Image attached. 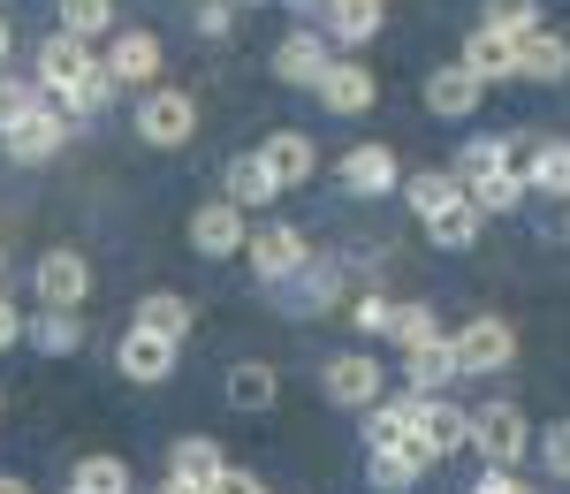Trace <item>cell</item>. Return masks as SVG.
<instances>
[{
  "instance_id": "cell-17",
  "label": "cell",
  "mask_w": 570,
  "mask_h": 494,
  "mask_svg": "<svg viewBox=\"0 0 570 494\" xmlns=\"http://www.w3.org/2000/svg\"><path fill=\"white\" fill-rule=\"evenodd\" d=\"M395 182H403V168H395L389 145H351V152H343V190H357V198H389Z\"/></svg>"
},
{
  "instance_id": "cell-7",
  "label": "cell",
  "mask_w": 570,
  "mask_h": 494,
  "mask_svg": "<svg viewBox=\"0 0 570 494\" xmlns=\"http://www.w3.org/2000/svg\"><path fill=\"white\" fill-rule=\"evenodd\" d=\"M434 464H441V456L426 449L419 434H403V442H389V449H373V456H365V480H373L381 494H403V487H419V480H426Z\"/></svg>"
},
{
  "instance_id": "cell-3",
  "label": "cell",
  "mask_w": 570,
  "mask_h": 494,
  "mask_svg": "<svg viewBox=\"0 0 570 494\" xmlns=\"http://www.w3.org/2000/svg\"><path fill=\"white\" fill-rule=\"evenodd\" d=\"M532 442H540V434H532V418L518 404H480L472 411V449H480L487 464H510V472H518L532 456Z\"/></svg>"
},
{
  "instance_id": "cell-53",
  "label": "cell",
  "mask_w": 570,
  "mask_h": 494,
  "mask_svg": "<svg viewBox=\"0 0 570 494\" xmlns=\"http://www.w3.org/2000/svg\"><path fill=\"white\" fill-rule=\"evenodd\" d=\"M69 494H85V487H69Z\"/></svg>"
},
{
  "instance_id": "cell-22",
  "label": "cell",
  "mask_w": 570,
  "mask_h": 494,
  "mask_svg": "<svg viewBox=\"0 0 570 494\" xmlns=\"http://www.w3.org/2000/svg\"><path fill=\"white\" fill-rule=\"evenodd\" d=\"M220 198H236L244 214H259L266 198H282V182L266 176V160H259V152H236V160H228V176H220Z\"/></svg>"
},
{
  "instance_id": "cell-41",
  "label": "cell",
  "mask_w": 570,
  "mask_h": 494,
  "mask_svg": "<svg viewBox=\"0 0 570 494\" xmlns=\"http://www.w3.org/2000/svg\"><path fill=\"white\" fill-rule=\"evenodd\" d=\"M540 456H548V472H556V480H570V418L540 434Z\"/></svg>"
},
{
  "instance_id": "cell-20",
  "label": "cell",
  "mask_w": 570,
  "mask_h": 494,
  "mask_svg": "<svg viewBox=\"0 0 570 494\" xmlns=\"http://www.w3.org/2000/svg\"><path fill=\"white\" fill-rule=\"evenodd\" d=\"M464 69H472L480 85H502V77H518V39H510V31H494V23H480V31L464 39Z\"/></svg>"
},
{
  "instance_id": "cell-29",
  "label": "cell",
  "mask_w": 570,
  "mask_h": 494,
  "mask_svg": "<svg viewBox=\"0 0 570 494\" xmlns=\"http://www.w3.org/2000/svg\"><path fill=\"white\" fill-rule=\"evenodd\" d=\"M419 426V396H381V404L365 411V449H389Z\"/></svg>"
},
{
  "instance_id": "cell-1",
  "label": "cell",
  "mask_w": 570,
  "mask_h": 494,
  "mask_svg": "<svg viewBox=\"0 0 570 494\" xmlns=\"http://www.w3.org/2000/svg\"><path fill=\"white\" fill-rule=\"evenodd\" d=\"M137 137L153 145V152H183L190 137H198V99L176 85H153L137 99Z\"/></svg>"
},
{
  "instance_id": "cell-42",
  "label": "cell",
  "mask_w": 570,
  "mask_h": 494,
  "mask_svg": "<svg viewBox=\"0 0 570 494\" xmlns=\"http://www.w3.org/2000/svg\"><path fill=\"white\" fill-rule=\"evenodd\" d=\"M206 494H266V480H259V472H244V464H220V480Z\"/></svg>"
},
{
  "instance_id": "cell-15",
  "label": "cell",
  "mask_w": 570,
  "mask_h": 494,
  "mask_svg": "<svg viewBox=\"0 0 570 494\" xmlns=\"http://www.w3.org/2000/svg\"><path fill=\"white\" fill-rule=\"evenodd\" d=\"M327 61H335V53H327V39H320V31H289V39L274 46V77H282V85H305V91H320Z\"/></svg>"
},
{
  "instance_id": "cell-12",
  "label": "cell",
  "mask_w": 570,
  "mask_h": 494,
  "mask_svg": "<svg viewBox=\"0 0 570 494\" xmlns=\"http://www.w3.org/2000/svg\"><path fill=\"white\" fill-rule=\"evenodd\" d=\"M259 160H266V176L282 182V190H297V182H312V176H320V145H312L305 130H266Z\"/></svg>"
},
{
  "instance_id": "cell-21",
  "label": "cell",
  "mask_w": 570,
  "mask_h": 494,
  "mask_svg": "<svg viewBox=\"0 0 570 494\" xmlns=\"http://www.w3.org/2000/svg\"><path fill=\"white\" fill-rule=\"evenodd\" d=\"M518 77H525V85H563L570 77V39L563 31H532V39H518Z\"/></svg>"
},
{
  "instance_id": "cell-18",
  "label": "cell",
  "mask_w": 570,
  "mask_h": 494,
  "mask_svg": "<svg viewBox=\"0 0 570 494\" xmlns=\"http://www.w3.org/2000/svg\"><path fill=\"white\" fill-rule=\"evenodd\" d=\"M411 434H419L434 456H456L464 442H472V411L441 404V396H419V426H411Z\"/></svg>"
},
{
  "instance_id": "cell-33",
  "label": "cell",
  "mask_w": 570,
  "mask_h": 494,
  "mask_svg": "<svg viewBox=\"0 0 570 494\" xmlns=\"http://www.w3.org/2000/svg\"><path fill=\"white\" fill-rule=\"evenodd\" d=\"M46 107V85L39 77H16V69H0V137L16 130L23 115H39Z\"/></svg>"
},
{
  "instance_id": "cell-2",
  "label": "cell",
  "mask_w": 570,
  "mask_h": 494,
  "mask_svg": "<svg viewBox=\"0 0 570 494\" xmlns=\"http://www.w3.org/2000/svg\"><path fill=\"white\" fill-rule=\"evenodd\" d=\"M244 259H252V274H259L266 289H289V281H297V274L312 267V244H305V228H289V221H266V228H252Z\"/></svg>"
},
{
  "instance_id": "cell-54",
  "label": "cell",
  "mask_w": 570,
  "mask_h": 494,
  "mask_svg": "<svg viewBox=\"0 0 570 494\" xmlns=\"http://www.w3.org/2000/svg\"><path fill=\"white\" fill-rule=\"evenodd\" d=\"M381 8H389V0H381Z\"/></svg>"
},
{
  "instance_id": "cell-4",
  "label": "cell",
  "mask_w": 570,
  "mask_h": 494,
  "mask_svg": "<svg viewBox=\"0 0 570 494\" xmlns=\"http://www.w3.org/2000/svg\"><path fill=\"white\" fill-rule=\"evenodd\" d=\"M320 388H327V404H343V411H373L389 396V365L373 350H343V358H327Z\"/></svg>"
},
{
  "instance_id": "cell-8",
  "label": "cell",
  "mask_w": 570,
  "mask_h": 494,
  "mask_svg": "<svg viewBox=\"0 0 570 494\" xmlns=\"http://www.w3.org/2000/svg\"><path fill=\"white\" fill-rule=\"evenodd\" d=\"M69 130H77V122H69L61 107H39V115H23L16 130L0 137V152H8V160H23V168H39V160H53V152L69 145Z\"/></svg>"
},
{
  "instance_id": "cell-30",
  "label": "cell",
  "mask_w": 570,
  "mask_h": 494,
  "mask_svg": "<svg viewBox=\"0 0 570 494\" xmlns=\"http://www.w3.org/2000/svg\"><path fill=\"white\" fill-rule=\"evenodd\" d=\"M403 198H411V214H419V221H434V214H449V206L464 198V182L441 176V168H419V176H403Z\"/></svg>"
},
{
  "instance_id": "cell-23",
  "label": "cell",
  "mask_w": 570,
  "mask_h": 494,
  "mask_svg": "<svg viewBox=\"0 0 570 494\" xmlns=\"http://www.w3.org/2000/svg\"><path fill=\"white\" fill-rule=\"evenodd\" d=\"M381 23H389V8H381V0H327V39L373 46V39H381Z\"/></svg>"
},
{
  "instance_id": "cell-25",
  "label": "cell",
  "mask_w": 570,
  "mask_h": 494,
  "mask_svg": "<svg viewBox=\"0 0 570 494\" xmlns=\"http://www.w3.org/2000/svg\"><path fill=\"white\" fill-rule=\"evenodd\" d=\"M115 69H107V53H99V61H91L85 77H77V85L61 91V99H53V107H61V115H69V122H85V115H99V107H107V99H115Z\"/></svg>"
},
{
  "instance_id": "cell-16",
  "label": "cell",
  "mask_w": 570,
  "mask_h": 494,
  "mask_svg": "<svg viewBox=\"0 0 570 494\" xmlns=\"http://www.w3.org/2000/svg\"><path fill=\"white\" fill-rule=\"evenodd\" d=\"M480 99H487V85L464 69V61H449V69H434L426 77V107H434L441 122H464V115H480Z\"/></svg>"
},
{
  "instance_id": "cell-38",
  "label": "cell",
  "mask_w": 570,
  "mask_h": 494,
  "mask_svg": "<svg viewBox=\"0 0 570 494\" xmlns=\"http://www.w3.org/2000/svg\"><path fill=\"white\" fill-rule=\"evenodd\" d=\"M487 8H494L487 23L510 31V39H532V31H540V0H487Z\"/></svg>"
},
{
  "instance_id": "cell-27",
  "label": "cell",
  "mask_w": 570,
  "mask_h": 494,
  "mask_svg": "<svg viewBox=\"0 0 570 494\" xmlns=\"http://www.w3.org/2000/svg\"><path fill=\"white\" fill-rule=\"evenodd\" d=\"M525 182H532V190H548V198H563V206H570V145H563V137H540V145H532V160H525Z\"/></svg>"
},
{
  "instance_id": "cell-34",
  "label": "cell",
  "mask_w": 570,
  "mask_h": 494,
  "mask_svg": "<svg viewBox=\"0 0 570 494\" xmlns=\"http://www.w3.org/2000/svg\"><path fill=\"white\" fill-rule=\"evenodd\" d=\"M274 396H282V381L266 365H236L228 373V411H274Z\"/></svg>"
},
{
  "instance_id": "cell-50",
  "label": "cell",
  "mask_w": 570,
  "mask_h": 494,
  "mask_svg": "<svg viewBox=\"0 0 570 494\" xmlns=\"http://www.w3.org/2000/svg\"><path fill=\"white\" fill-rule=\"evenodd\" d=\"M228 8H259V0H228Z\"/></svg>"
},
{
  "instance_id": "cell-40",
  "label": "cell",
  "mask_w": 570,
  "mask_h": 494,
  "mask_svg": "<svg viewBox=\"0 0 570 494\" xmlns=\"http://www.w3.org/2000/svg\"><path fill=\"white\" fill-rule=\"evenodd\" d=\"M297 289H305L312 305H335V289H343V274H335V267H320V259H312V267L297 274Z\"/></svg>"
},
{
  "instance_id": "cell-49",
  "label": "cell",
  "mask_w": 570,
  "mask_h": 494,
  "mask_svg": "<svg viewBox=\"0 0 570 494\" xmlns=\"http://www.w3.org/2000/svg\"><path fill=\"white\" fill-rule=\"evenodd\" d=\"M0 494H31V487H23V480H16V472H0Z\"/></svg>"
},
{
  "instance_id": "cell-6",
  "label": "cell",
  "mask_w": 570,
  "mask_h": 494,
  "mask_svg": "<svg viewBox=\"0 0 570 494\" xmlns=\"http://www.w3.org/2000/svg\"><path fill=\"white\" fill-rule=\"evenodd\" d=\"M190 244H198V259H236V251L252 244V214H244L236 198H206V206L190 214Z\"/></svg>"
},
{
  "instance_id": "cell-10",
  "label": "cell",
  "mask_w": 570,
  "mask_h": 494,
  "mask_svg": "<svg viewBox=\"0 0 570 494\" xmlns=\"http://www.w3.org/2000/svg\"><path fill=\"white\" fill-rule=\"evenodd\" d=\"M107 69H115V85L153 91V85H160V69H168V53H160V39H153V31H115Z\"/></svg>"
},
{
  "instance_id": "cell-24",
  "label": "cell",
  "mask_w": 570,
  "mask_h": 494,
  "mask_svg": "<svg viewBox=\"0 0 570 494\" xmlns=\"http://www.w3.org/2000/svg\"><path fill=\"white\" fill-rule=\"evenodd\" d=\"M220 464H228V456H220L214 434H183L176 449H168V472H176V480H190V487H214Z\"/></svg>"
},
{
  "instance_id": "cell-39",
  "label": "cell",
  "mask_w": 570,
  "mask_h": 494,
  "mask_svg": "<svg viewBox=\"0 0 570 494\" xmlns=\"http://www.w3.org/2000/svg\"><path fill=\"white\" fill-rule=\"evenodd\" d=\"M389 335L403 343V350H411V343H426V335H441V327H434V305H395V313H389Z\"/></svg>"
},
{
  "instance_id": "cell-52",
  "label": "cell",
  "mask_w": 570,
  "mask_h": 494,
  "mask_svg": "<svg viewBox=\"0 0 570 494\" xmlns=\"http://www.w3.org/2000/svg\"><path fill=\"white\" fill-rule=\"evenodd\" d=\"M563 228H570V206H563Z\"/></svg>"
},
{
  "instance_id": "cell-19",
  "label": "cell",
  "mask_w": 570,
  "mask_h": 494,
  "mask_svg": "<svg viewBox=\"0 0 570 494\" xmlns=\"http://www.w3.org/2000/svg\"><path fill=\"white\" fill-rule=\"evenodd\" d=\"M91 61H99V53H91L85 39H69V31H53V39L39 46V85H46V99H61V91L77 85V77H85Z\"/></svg>"
},
{
  "instance_id": "cell-51",
  "label": "cell",
  "mask_w": 570,
  "mask_h": 494,
  "mask_svg": "<svg viewBox=\"0 0 570 494\" xmlns=\"http://www.w3.org/2000/svg\"><path fill=\"white\" fill-rule=\"evenodd\" d=\"M289 8H320V0H289Z\"/></svg>"
},
{
  "instance_id": "cell-45",
  "label": "cell",
  "mask_w": 570,
  "mask_h": 494,
  "mask_svg": "<svg viewBox=\"0 0 570 494\" xmlns=\"http://www.w3.org/2000/svg\"><path fill=\"white\" fill-rule=\"evenodd\" d=\"M472 494H532V487L518 480V472H510V464H487V472H480V487H472Z\"/></svg>"
},
{
  "instance_id": "cell-14",
  "label": "cell",
  "mask_w": 570,
  "mask_h": 494,
  "mask_svg": "<svg viewBox=\"0 0 570 494\" xmlns=\"http://www.w3.org/2000/svg\"><path fill=\"white\" fill-rule=\"evenodd\" d=\"M403 373H411V396H441L464 365H456V335H426L403 350Z\"/></svg>"
},
{
  "instance_id": "cell-36",
  "label": "cell",
  "mask_w": 570,
  "mask_h": 494,
  "mask_svg": "<svg viewBox=\"0 0 570 494\" xmlns=\"http://www.w3.org/2000/svg\"><path fill=\"white\" fill-rule=\"evenodd\" d=\"M53 8H61V31L85 39V46L115 31V0H53Z\"/></svg>"
},
{
  "instance_id": "cell-26",
  "label": "cell",
  "mask_w": 570,
  "mask_h": 494,
  "mask_svg": "<svg viewBox=\"0 0 570 494\" xmlns=\"http://www.w3.org/2000/svg\"><path fill=\"white\" fill-rule=\"evenodd\" d=\"M190 297H176V289H145L137 297V327H153V335H168V343H183L190 335Z\"/></svg>"
},
{
  "instance_id": "cell-47",
  "label": "cell",
  "mask_w": 570,
  "mask_h": 494,
  "mask_svg": "<svg viewBox=\"0 0 570 494\" xmlns=\"http://www.w3.org/2000/svg\"><path fill=\"white\" fill-rule=\"evenodd\" d=\"M153 494H206V487H190V480H176V472H168V480H160Z\"/></svg>"
},
{
  "instance_id": "cell-46",
  "label": "cell",
  "mask_w": 570,
  "mask_h": 494,
  "mask_svg": "<svg viewBox=\"0 0 570 494\" xmlns=\"http://www.w3.org/2000/svg\"><path fill=\"white\" fill-rule=\"evenodd\" d=\"M23 335H31V319H23L16 305H8V297H0V350H16Z\"/></svg>"
},
{
  "instance_id": "cell-13",
  "label": "cell",
  "mask_w": 570,
  "mask_h": 494,
  "mask_svg": "<svg viewBox=\"0 0 570 494\" xmlns=\"http://www.w3.org/2000/svg\"><path fill=\"white\" fill-rule=\"evenodd\" d=\"M373 99H381V77L365 61H327V77H320V107L327 115H365Z\"/></svg>"
},
{
  "instance_id": "cell-44",
  "label": "cell",
  "mask_w": 570,
  "mask_h": 494,
  "mask_svg": "<svg viewBox=\"0 0 570 494\" xmlns=\"http://www.w3.org/2000/svg\"><path fill=\"white\" fill-rule=\"evenodd\" d=\"M389 313H395V305H389V297H357V335H389Z\"/></svg>"
},
{
  "instance_id": "cell-31",
  "label": "cell",
  "mask_w": 570,
  "mask_h": 494,
  "mask_svg": "<svg viewBox=\"0 0 570 494\" xmlns=\"http://www.w3.org/2000/svg\"><path fill=\"white\" fill-rule=\"evenodd\" d=\"M23 343L46 350V358H69V350H85V313H39Z\"/></svg>"
},
{
  "instance_id": "cell-48",
  "label": "cell",
  "mask_w": 570,
  "mask_h": 494,
  "mask_svg": "<svg viewBox=\"0 0 570 494\" xmlns=\"http://www.w3.org/2000/svg\"><path fill=\"white\" fill-rule=\"evenodd\" d=\"M8 53H16V31H8V16H0V69H8Z\"/></svg>"
},
{
  "instance_id": "cell-5",
  "label": "cell",
  "mask_w": 570,
  "mask_h": 494,
  "mask_svg": "<svg viewBox=\"0 0 570 494\" xmlns=\"http://www.w3.org/2000/svg\"><path fill=\"white\" fill-rule=\"evenodd\" d=\"M31 289H39L46 313H85V297H91V259L61 244V251H46L39 267H31Z\"/></svg>"
},
{
  "instance_id": "cell-37",
  "label": "cell",
  "mask_w": 570,
  "mask_h": 494,
  "mask_svg": "<svg viewBox=\"0 0 570 494\" xmlns=\"http://www.w3.org/2000/svg\"><path fill=\"white\" fill-rule=\"evenodd\" d=\"M480 214H518L532 198V182H525V168H510V176H494V182H480V190H464Z\"/></svg>"
},
{
  "instance_id": "cell-11",
  "label": "cell",
  "mask_w": 570,
  "mask_h": 494,
  "mask_svg": "<svg viewBox=\"0 0 570 494\" xmlns=\"http://www.w3.org/2000/svg\"><path fill=\"white\" fill-rule=\"evenodd\" d=\"M115 365H122V381H137V388H160V381L176 373V343L153 335V327H130L122 350H115Z\"/></svg>"
},
{
  "instance_id": "cell-9",
  "label": "cell",
  "mask_w": 570,
  "mask_h": 494,
  "mask_svg": "<svg viewBox=\"0 0 570 494\" xmlns=\"http://www.w3.org/2000/svg\"><path fill=\"white\" fill-rule=\"evenodd\" d=\"M518 358V327L510 319H472V327H456V365L464 373H502V365Z\"/></svg>"
},
{
  "instance_id": "cell-35",
  "label": "cell",
  "mask_w": 570,
  "mask_h": 494,
  "mask_svg": "<svg viewBox=\"0 0 570 494\" xmlns=\"http://www.w3.org/2000/svg\"><path fill=\"white\" fill-rule=\"evenodd\" d=\"M69 487H85V494H137L130 487V464H122V456H85V464H77V472H69Z\"/></svg>"
},
{
  "instance_id": "cell-28",
  "label": "cell",
  "mask_w": 570,
  "mask_h": 494,
  "mask_svg": "<svg viewBox=\"0 0 570 494\" xmlns=\"http://www.w3.org/2000/svg\"><path fill=\"white\" fill-rule=\"evenodd\" d=\"M510 168H518V160H510V145H502V137H472V145L456 152V182H464V190H480V182L510 176Z\"/></svg>"
},
{
  "instance_id": "cell-43",
  "label": "cell",
  "mask_w": 570,
  "mask_h": 494,
  "mask_svg": "<svg viewBox=\"0 0 570 494\" xmlns=\"http://www.w3.org/2000/svg\"><path fill=\"white\" fill-rule=\"evenodd\" d=\"M228 31H236V8L228 0H206L198 8V39H228Z\"/></svg>"
},
{
  "instance_id": "cell-32",
  "label": "cell",
  "mask_w": 570,
  "mask_h": 494,
  "mask_svg": "<svg viewBox=\"0 0 570 494\" xmlns=\"http://www.w3.org/2000/svg\"><path fill=\"white\" fill-rule=\"evenodd\" d=\"M480 206H472V198H456V206H449V214H434V221H426V236H434L441 251H472V244H480Z\"/></svg>"
}]
</instances>
